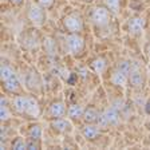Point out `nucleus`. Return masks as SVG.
<instances>
[{
    "mask_svg": "<svg viewBox=\"0 0 150 150\" xmlns=\"http://www.w3.org/2000/svg\"><path fill=\"white\" fill-rule=\"evenodd\" d=\"M25 115L30 117V118H38L40 115V106H39V102L35 97H28Z\"/></svg>",
    "mask_w": 150,
    "mask_h": 150,
    "instance_id": "nucleus-11",
    "label": "nucleus"
},
{
    "mask_svg": "<svg viewBox=\"0 0 150 150\" xmlns=\"http://www.w3.org/2000/svg\"><path fill=\"white\" fill-rule=\"evenodd\" d=\"M27 103H28V97H24V95H16L12 100L13 109L18 114L25 115V110H27Z\"/></svg>",
    "mask_w": 150,
    "mask_h": 150,
    "instance_id": "nucleus-12",
    "label": "nucleus"
},
{
    "mask_svg": "<svg viewBox=\"0 0 150 150\" xmlns=\"http://www.w3.org/2000/svg\"><path fill=\"white\" fill-rule=\"evenodd\" d=\"M3 87L9 94H18L20 91V82H19L18 75H15L13 78L8 79V81L3 82Z\"/></svg>",
    "mask_w": 150,
    "mask_h": 150,
    "instance_id": "nucleus-15",
    "label": "nucleus"
},
{
    "mask_svg": "<svg viewBox=\"0 0 150 150\" xmlns=\"http://www.w3.org/2000/svg\"><path fill=\"white\" fill-rule=\"evenodd\" d=\"M145 112H146L147 115H150V98L147 99L146 105H145Z\"/></svg>",
    "mask_w": 150,
    "mask_h": 150,
    "instance_id": "nucleus-27",
    "label": "nucleus"
},
{
    "mask_svg": "<svg viewBox=\"0 0 150 150\" xmlns=\"http://www.w3.org/2000/svg\"><path fill=\"white\" fill-rule=\"evenodd\" d=\"M112 106L115 107L117 110H122V107H123V102H122V100H119V99H117L115 102H114V105H112Z\"/></svg>",
    "mask_w": 150,
    "mask_h": 150,
    "instance_id": "nucleus-26",
    "label": "nucleus"
},
{
    "mask_svg": "<svg viewBox=\"0 0 150 150\" xmlns=\"http://www.w3.org/2000/svg\"><path fill=\"white\" fill-rule=\"evenodd\" d=\"M9 3L13 4V6H19V4L23 3V0H9Z\"/></svg>",
    "mask_w": 150,
    "mask_h": 150,
    "instance_id": "nucleus-28",
    "label": "nucleus"
},
{
    "mask_svg": "<svg viewBox=\"0 0 150 150\" xmlns=\"http://www.w3.org/2000/svg\"><path fill=\"white\" fill-rule=\"evenodd\" d=\"M133 66H134V62H131V60H129V59H125V60H121V62L117 64V69L129 76L131 70H133Z\"/></svg>",
    "mask_w": 150,
    "mask_h": 150,
    "instance_id": "nucleus-19",
    "label": "nucleus"
},
{
    "mask_svg": "<svg viewBox=\"0 0 150 150\" xmlns=\"http://www.w3.org/2000/svg\"><path fill=\"white\" fill-rule=\"evenodd\" d=\"M63 25L69 31V34H81L83 30V20L78 13H70V15L64 16Z\"/></svg>",
    "mask_w": 150,
    "mask_h": 150,
    "instance_id": "nucleus-5",
    "label": "nucleus"
},
{
    "mask_svg": "<svg viewBox=\"0 0 150 150\" xmlns=\"http://www.w3.org/2000/svg\"><path fill=\"white\" fill-rule=\"evenodd\" d=\"M91 22L97 27H105V25L109 24L110 22V11L107 7L105 6H99L93 8L91 11Z\"/></svg>",
    "mask_w": 150,
    "mask_h": 150,
    "instance_id": "nucleus-3",
    "label": "nucleus"
},
{
    "mask_svg": "<svg viewBox=\"0 0 150 150\" xmlns=\"http://www.w3.org/2000/svg\"><path fill=\"white\" fill-rule=\"evenodd\" d=\"M110 82L117 87H126L129 83V76L126 74H123L122 71H119L118 69H115L110 75Z\"/></svg>",
    "mask_w": 150,
    "mask_h": 150,
    "instance_id": "nucleus-9",
    "label": "nucleus"
},
{
    "mask_svg": "<svg viewBox=\"0 0 150 150\" xmlns=\"http://www.w3.org/2000/svg\"><path fill=\"white\" fill-rule=\"evenodd\" d=\"M27 18L28 20L36 27H40L44 23V8L38 3H31L27 9Z\"/></svg>",
    "mask_w": 150,
    "mask_h": 150,
    "instance_id": "nucleus-4",
    "label": "nucleus"
},
{
    "mask_svg": "<svg viewBox=\"0 0 150 150\" xmlns=\"http://www.w3.org/2000/svg\"><path fill=\"white\" fill-rule=\"evenodd\" d=\"M36 1L40 4V6L43 7L44 9H46V8H50V7L54 4V0H36Z\"/></svg>",
    "mask_w": 150,
    "mask_h": 150,
    "instance_id": "nucleus-25",
    "label": "nucleus"
},
{
    "mask_svg": "<svg viewBox=\"0 0 150 150\" xmlns=\"http://www.w3.org/2000/svg\"><path fill=\"white\" fill-rule=\"evenodd\" d=\"M118 122H119V110H117L114 106H111L100 112L97 125L100 129H107L109 126H115Z\"/></svg>",
    "mask_w": 150,
    "mask_h": 150,
    "instance_id": "nucleus-1",
    "label": "nucleus"
},
{
    "mask_svg": "<svg viewBox=\"0 0 150 150\" xmlns=\"http://www.w3.org/2000/svg\"><path fill=\"white\" fill-rule=\"evenodd\" d=\"M70 126H71L70 125V121L63 118V117H60V118H54L52 121H51V127L55 131H58V133H66V131L70 129Z\"/></svg>",
    "mask_w": 150,
    "mask_h": 150,
    "instance_id": "nucleus-13",
    "label": "nucleus"
},
{
    "mask_svg": "<svg viewBox=\"0 0 150 150\" xmlns=\"http://www.w3.org/2000/svg\"><path fill=\"white\" fill-rule=\"evenodd\" d=\"M28 137L30 138H35V139H42L43 137V130L39 125H32L28 129Z\"/></svg>",
    "mask_w": 150,
    "mask_h": 150,
    "instance_id": "nucleus-22",
    "label": "nucleus"
},
{
    "mask_svg": "<svg viewBox=\"0 0 150 150\" xmlns=\"http://www.w3.org/2000/svg\"><path fill=\"white\" fill-rule=\"evenodd\" d=\"M100 130L102 129L97 123H86L84 127L82 129V135L87 141H95L100 135Z\"/></svg>",
    "mask_w": 150,
    "mask_h": 150,
    "instance_id": "nucleus-8",
    "label": "nucleus"
},
{
    "mask_svg": "<svg viewBox=\"0 0 150 150\" xmlns=\"http://www.w3.org/2000/svg\"><path fill=\"white\" fill-rule=\"evenodd\" d=\"M11 146H12V149H15V150H24V149H27V139L19 137L13 141Z\"/></svg>",
    "mask_w": 150,
    "mask_h": 150,
    "instance_id": "nucleus-23",
    "label": "nucleus"
},
{
    "mask_svg": "<svg viewBox=\"0 0 150 150\" xmlns=\"http://www.w3.org/2000/svg\"><path fill=\"white\" fill-rule=\"evenodd\" d=\"M149 56H150V44H149Z\"/></svg>",
    "mask_w": 150,
    "mask_h": 150,
    "instance_id": "nucleus-29",
    "label": "nucleus"
},
{
    "mask_svg": "<svg viewBox=\"0 0 150 150\" xmlns=\"http://www.w3.org/2000/svg\"><path fill=\"white\" fill-rule=\"evenodd\" d=\"M106 66H107L106 59H105V58H100V56L93 59L90 63L91 70H93L94 72H97V74H102V72L106 70Z\"/></svg>",
    "mask_w": 150,
    "mask_h": 150,
    "instance_id": "nucleus-17",
    "label": "nucleus"
},
{
    "mask_svg": "<svg viewBox=\"0 0 150 150\" xmlns=\"http://www.w3.org/2000/svg\"><path fill=\"white\" fill-rule=\"evenodd\" d=\"M42 146V139H35V138H27V149L30 150H38Z\"/></svg>",
    "mask_w": 150,
    "mask_h": 150,
    "instance_id": "nucleus-24",
    "label": "nucleus"
},
{
    "mask_svg": "<svg viewBox=\"0 0 150 150\" xmlns=\"http://www.w3.org/2000/svg\"><path fill=\"white\" fill-rule=\"evenodd\" d=\"M129 84H130L133 88H135V90H141L145 84L144 71L141 69L139 63H137V62H134L133 70H131L130 75H129Z\"/></svg>",
    "mask_w": 150,
    "mask_h": 150,
    "instance_id": "nucleus-6",
    "label": "nucleus"
},
{
    "mask_svg": "<svg viewBox=\"0 0 150 150\" xmlns=\"http://www.w3.org/2000/svg\"><path fill=\"white\" fill-rule=\"evenodd\" d=\"M99 115H100V111H98L95 107L90 106L84 109V114L82 119L84 121V123H97L98 119H99Z\"/></svg>",
    "mask_w": 150,
    "mask_h": 150,
    "instance_id": "nucleus-14",
    "label": "nucleus"
},
{
    "mask_svg": "<svg viewBox=\"0 0 150 150\" xmlns=\"http://www.w3.org/2000/svg\"><path fill=\"white\" fill-rule=\"evenodd\" d=\"M83 114H84V107L82 105H78V103H74L67 109V115H69L70 119H82Z\"/></svg>",
    "mask_w": 150,
    "mask_h": 150,
    "instance_id": "nucleus-16",
    "label": "nucleus"
},
{
    "mask_svg": "<svg viewBox=\"0 0 150 150\" xmlns=\"http://www.w3.org/2000/svg\"><path fill=\"white\" fill-rule=\"evenodd\" d=\"M15 75L16 74H15V71L12 70V67H9L8 64L1 66V69H0V79H1V82L8 81V79L13 78Z\"/></svg>",
    "mask_w": 150,
    "mask_h": 150,
    "instance_id": "nucleus-18",
    "label": "nucleus"
},
{
    "mask_svg": "<svg viewBox=\"0 0 150 150\" xmlns=\"http://www.w3.org/2000/svg\"><path fill=\"white\" fill-rule=\"evenodd\" d=\"M87 1H90V0H87Z\"/></svg>",
    "mask_w": 150,
    "mask_h": 150,
    "instance_id": "nucleus-30",
    "label": "nucleus"
},
{
    "mask_svg": "<svg viewBox=\"0 0 150 150\" xmlns=\"http://www.w3.org/2000/svg\"><path fill=\"white\" fill-rule=\"evenodd\" d=\"M11 117H12V114H11L8 106H7L6 99L3 98L1 99V106H0V119H1V122H7L11 119Z\"/></svg>",
    "mask_w": 150,
    "mask_h": 150,
    "instance_id": "nucleus-20",
    "label": "nucleus"
},
{
    "mask_svg": "<svg viewBox=\"0 0 150 150\" xmlns=\"http://www.w3.org/2000/svg\"><path fill=\"white\" fill-rule=\"evenodd\" d=\"M66 47L71 55H79L84 48V39L81 34H69L66 38Z\"/></svg>",
    "mask_w": 150,
    "mask_h": 150,
    "instance_id": "nucleus-2",
    "label": "nucleus"
},
{
    "mask_svg": "<svg viewBox=\"0 0 150 150\" xmlns=\"http://www.w3.org/2000/svg\"><path fill=\"white\" fill-rule=\"evenodd\" d=\"M146 27V20H145L142 16H134L129 20V24H127V28H129V32L131 35H141L142 31L145 30Z\"/></svg>",
    "mask_w": 150,
    "mask_h": 150,
    "instance_id": "nucleus-7",
    "label": "nucleus"
},
{
    "mask_svg": "<svg viewBox=\"0 0 150 150\" xmlns=\"http://www.w3.org/2000/svg\"><path fill=\"white\" fill-rule=\"evenodd\" d=\"M105 7L109 8L110 12L112 13H118L119 8H121V0H103Z\"/></svg>",
    "mask_w": 150,
    "mask_h": 150,
    "instance_id": "nucleus-21",
    "label": "nucleus"
},
{
    "mask_svg": "<svg viewBox=\"0 0 150 150\" xmlns=\"http://www.w3.org/2000/svg\"><path fill=\"white\" fill-rule=\"evenodd\" d=\"M66 105L62 100H56V102H52L48 107V115L51 118H60V117H64L66 114Z\"/></svg>",
    "mask_w": 150,
    "mask_h": 150,
    "instance_id": "nucleus-10",
    "label": "nucleus"
}]
</instances>
